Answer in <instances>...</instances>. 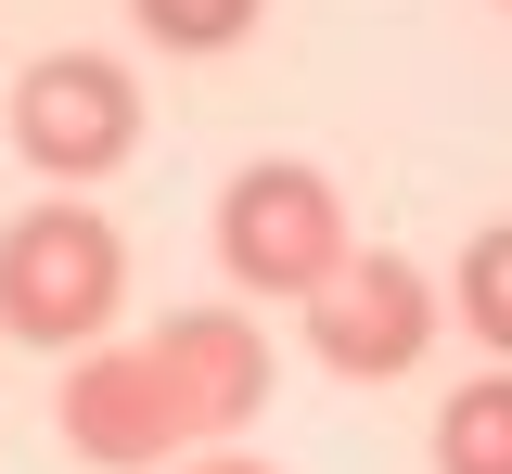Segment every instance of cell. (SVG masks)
<instances>
[{
	"instance_id": "obj_7",
	"label": "cell",
	"mask_w": 512,
	"mask_h": 474,
	"mask_svg": "<svg viewBox=\"0 0 512 474\" xmlns=\"http://www.w3.org/2000/svg\"><path fill=\"white\" fill-rule=\"evenodd\" d=\"M436 474H512V372H474L436 410Z\"/></svg>"
},
{
	"instance_id": "obj_10",
	"label": "cell",
	"mask_w": 512,
	"mask_h": 474,
	"mask_svg": "<svg viewBox=\"0 0 512 474\" xmlns=\"http://www.w3.org/2000/svg\"><path fill=\"white\" fill-rule=\"evenodd\" d=\"M180 474H269V462H244V449H205V462H180Z\"/></svg>"
},
{
	"instance_id": "obj_9",
	"label": "cell",
	"mask_w": 512,
	"mask_h": 474,
	"mask_svg": "<svg viewBox=\"0 0 512 474\" xmlns=\"http://www.w3.org/2000/svg\"><path fill=\"white\" fill-rule=\"evenodd\" d=\"M461 321H474V346H500V359H512V218L461 244Z\"/></svg>"
},
{
	"instance_id": "obj_8",
	"label": "cell",
	"mask_w": 512,
	"mask_h": 474,
	"mask_svg": "<svg viewBox=\"0 0 512 474\" xmlns=\"http://www.w3.org/2000/svg\"><path fill=\"white\" fill-rule=\"evenodd\" d=\"M128 13L154 26V52H244L269 0H128Z\"/></svg>"
},
{
	"instance_id": "obj_11",
	"label": "cell",
	"mask_w": 512,
	"mask_h": 474,
	"mask_svg": "<svg viewBox=\"0 0 512 474\" xmlns=\"http://www.w3.org/2000/svg\"><path fill=\"white\" fill-rule=\"evenodd\" d=\"M500 13H512V0H500Z\"/></svg>"
},
{
	"instance_id": "obj_6",
	"label": "cell",
	"mask_w": 512,
	"mask_h": 474,
	"mask_svg": "<svg viewBox=\"0 0 512 474\" xmlns=\"http://www.w3.org/2000/svg\"><path fill=\"white\" fill-rule=\"evenodd\" d=\"M154 359H167V385H180L192 436H244L256 398H269V346H256V321H231V308L154 321Z\"/></svg>"
},
{
	"instance_id": "obj_1",
	"label": "cell",
	"mask_w": 512,
	"mask_h": 474,
	"mask_svg": "<svg viewBox=\"0 0 512 474\" xmlns=\"http://www.w3.org/2000/svg\"><path fill=\"white\" fill-rule=\"evenodd\" d=\"M116 308H128V244L103 205L39 193L0 231V334L13 346H103Z\"/></svg>"
},
{
	"instance_id": "obj_2",
	"label": "cell",
	"mask_w": 512,
	"mask_h": 474,
	"mask_svg": "<svg viewBox=\"0 0 512 474\" xmlns=\"http://www.w3.org/2000/svg\"><path fill=\"white\" fill-rule=\"evenodd\" d=\"M218 270L244 282V295H320V282L346 270V205L320 167L295 154H256L244 180L218 193Z\"/></svg>"
},
{
	"instance_id": "obj_3",
	"label": "cell",
	"mask_w": 512,
	"mask_h": 474,
	"mask_svg": "<svg viewBox=\"0 0 512 474\" xmlns=\"http://www.w3.org/2000/svg\"><path fill=\"white\" fill-rule=\"evenodd\" d=\"M128 141H141V77L103 65V52H39V65L13 77V154L39 167V180H116Z\"/></svg>"
},
{
	"instance_id": "obj_5",
	"label": "cell",
	"mask_w": 512,
	"mask_h": 474,
	"mask_svg": "<svg viewBox=\"0 0 512 474\" xmlns=\"http://www.w3.org/2000/svg\"><path fill=\"white\" fill-rule=\"evenodd\" d=\"M308 346H320V372H346V385H397L436 346V282L410 257H346L308 295Z\"/></svg>"
},
{
	"instance_id": "obj_4",
	"label": "cell",
	"mask_w": 512,
	"mask_h": 474,
	"mask_svg": "<svg viewBox=\"0 0 512 474\" xmlns=\"http://www.w3.org/2000/svg\"><path fill=\"white\" fill-rule=\"evenodd\" d=\"M52 423H64V449L103 462V474H154V462L192 449V410H180V385H167L154 346H77Z\"/></svg>"
}]
</instances>
